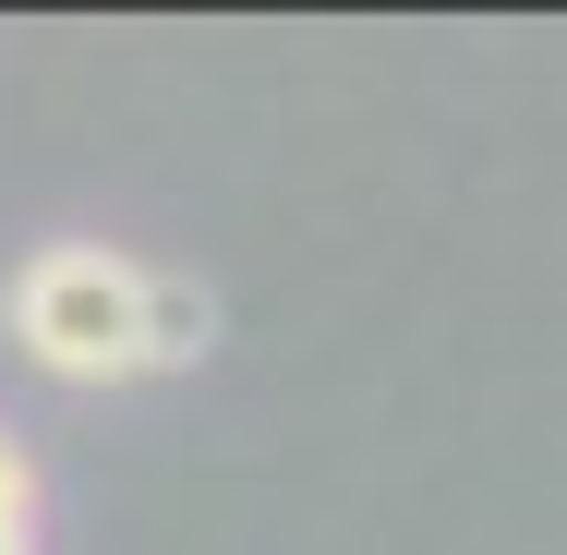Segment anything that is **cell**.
I'll return each mask as SVG.
<instances>
[{"label":"cell","mask_w":567,"mask_h":555,"mask_svg":"<svg viewBox=\"0 0 567 555\" xmlns=\"http://www.w3.org/2000/svg\"><path fill=\"white\" fill-rule=\"evenodd\" d=\"M12 338H24V362H49L73 387L145 374V266L110 241H37L12 266Z\"/></svg>","instance_id":"cell-1"},{"label":"cell","mask_w":567,"mask_h":555,"mask_svg":"<svg viewBox=\"0 0 567 555\" xmlns=\"http://www.w3.org/2000/svg\"><path fill=\"white\" fill-rule=\"evenodd\" d=\"M218 350V290L182 266H145V374H194Z\"/></svg>","instance_id":"cell-2"},{"label":"cell","mask_w":567,"mask_h":555,"mask_svg":"<svg viewBox=\"0 0 567 555\" xmlns=\"http://www.w3.org/2000/svg\"><path fill=\"white\" fill-rule=\"evenodd\" d=\"M0 520H37V459L0 435Z\"/></svg>","instance_id":"cell-3"},{"label":"cell","mask_w":567,"mask_h":555,"mask_svg":"<svg viewBox=\"0 0 567 555\" xmlns=\"http://www.w3.org/2000/svg\"><path fill=\"white\" fill-rule=\"evenodd\" d=\"M0 555H37V520H0Z\"/></svg>","instance_id":"cell-4"}]
</instances>
